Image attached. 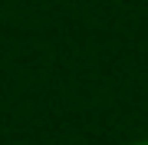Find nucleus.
Segmentation results:
<instances>
[{
  "instance_id": "1",
  "label": "nucleus",
  "mask_w": 148,
  "mask_h": 145,
  "mask_svg": "<svg viewBox=\"0 0 148 145\" xmlns=\"http://www.w3.org/2000/svg\"><path fill=\"white\" fill-rule=\"evenodd\" d=\"M135 145H148V139H145V142H135Z\"/></svg>"
}]
</instances>
